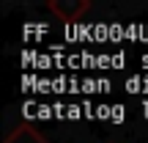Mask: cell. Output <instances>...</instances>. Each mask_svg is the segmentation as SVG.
Here are the masks:
<instances>
[{
	"mask_svg": "<svg viewBox=\"0 0 148 143\" xmlns=\"http://www.w3.org/2000/svg\"><path fill=\"white\" fill-rule=\"evenodd\" d=\"M5 143H44V140H41V135L33 132L30 127H19V129H14V132L5 138Z\"/></svg>",
	"mask_w": 148,
	"mask_h": 143,
	"instance_id": "obj_1",
	"label": "cell"
},
{
	"mask_svg": "<svg viewBox=\"0 0 148 143\" xmlns=\"http://www.w3.org/2000/svg\"><path fill=\"white\" fill-rule=\"evenodd\" d=\"M88 6L85 3H77V6H60V3H52V11L55 14H60L63 19H74V17L79 14V11H85Z\"/></svg>",
	"mask_w": 148,
	"mask_h": 143,
	"instance_id": "obj_2",
	"label": "cell"
}]
</instances>
